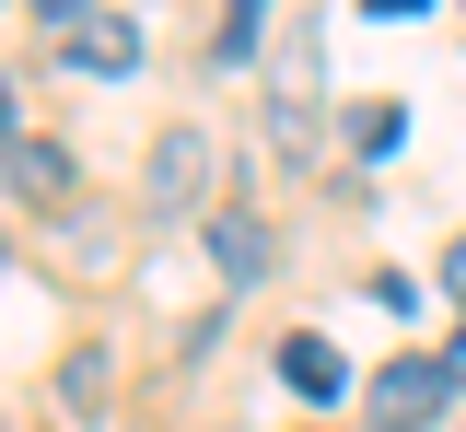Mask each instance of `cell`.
<instances>
[{"instance_id": "cell-1", "label": "cell", "mask_w": 466, "mask_h": 432, "mask_svg": "<svg viewBox=\"0 0 466 432\" xmlns=\"http://www.w3.org/2000/svg\"><path fill=\"white\" fill-rule=\"evenodd\" d=\"M455 409V351H408L373 374V432H431Z\"/></svg>"}, {"instance_id": "cell-2", "label": "cell", "mask_w": 466, "mask_h": 432, "mask_svg": "<svg viewBox=\"0 0 466 432\" xmlns=\"http://www.w3.org/2000/svg\"><path fill=\"white\" fill-rule=\"evenodd\" d=\"M210 164H222V152H210V129H164V140H152L140 199H152V211H198V199H210Z\"/></svg>"}, {"instance_id": "cell-3", "label": "cell", "mask_w": 466, "mask_h": 432, "mask_svg": "<svg viewBox=\"0 0 466 432\" xmlns=\"http://www.w3.org/2000/svg\"><path fill=\"white\" fill-rule=\"evenodd\" d=\"M58 70H82V82H116V70H140V24H128V12H82V24L58 36Z\"/></svg>"}, {"instance_id": "cell-4", "label": "cell", "mask_w": 466, "mask_h": 432, "mask_svg": "<svg viewBox=\"0 0 466 432\" xmlns=\"http://www.w3.org/2000/svg\"><path fill=\"white\" fill-rule=\"evenodd\" d=\"M210 269H222L233 293H257V281L280 269V246H268V222H257L245 199H222V211H210Z\"/></svg>"}, {"instance_id": "cell-5", "label": "cell", "mask_w": 466, "mask_h": 432, "mask_svg": "<svg viewBox=\"0 0 466 432\" xmlns=\"http://www.w3.org/2000/svg\"><path fill=\"white\" fill-rule=\"evenodd\" d=\"M280 386H291V397H327V409H339V386H350L339 339H315V327H291V339H280Z\"/></svg>"}, {"instance_id": "cell-6", "label": "cell", "mask_w": 466, "mask_h": 432, "mask_svg": "<svg viewBox=\"0 0 466 432\" xmlns=\"http://www.w3.org/2000/svg\"><path fill=\"white\" fill-rule=\"evenodd\" d=\"M0 187H12V199H70V152H58V140H12V152H0Z\"/></svg>"}, {"instance_id": "cell-7", "label": "cell", "mask_w": 466, "mask_h": 432, "mask_svg": "<svg viewBox=\"0 0 466 432\" xmlns=\"http://www.w3.org/2000/svg\"><path fill=\"white\" fill-rule=\"evenodd\" d=\"M257 24H268V0H222V70L257 59Z\"/></svg>"}, {"instance_id": "cell-8", "label": "cell", "mask_w": 466, "mask_h": 432, "mask_svg": "<svg viewBox=\"0 0 466 432\" xmlns=\"http://www.w3.org/2000/svg\"><path fill=\"white\" fill-rule=\"evenodd\" d=\"M397 140H408V118H397V106H361V118H350V152H373V164H385Z\"/></svg>"}, {"instance_id": "cell-9", "label": "cell", "mask_w": 466, "mask_h": 432, "mask_svg": "<svg viewBox=\"0 0 466 432\" xmlns=\"http://www.w3.org/2000/svg\"><path fill=\"white\" fill-rule=\"evenodd\" d=\"M268 140H280L291 164H315V118H303V94H280V106H268Z\"/></svg>"}, {"instance_id": "cell-10", "label": "cell", "mask_w": 466, "mask_h": 432, "mask_svg": "<svg viewBox=\"0 0 466 432\" xmlns=\"http://www.w3.org/2000/svg\"><path fill=\"white\" fill-rule=\"evenodd\" d=\"M35 12H47V36H70V24H82L94 0H35Z\"/></svg>"}, {"instance_id": "cell-11", "label": "cell", "mask_w": 466, "mask_h": 432, "mask_svg": "<svg viewBox=\"0 0 466 432\" xmlns=\"http://www.w3.org/2000/svg\"><path fill=\"white\" fill-rule=\"evenodd\" d=\"M443 293H455V304H466V234H455V246H443Z\"/></svg>"}, {"instance_id": "cell-12", "label": "cell", "mask_w": 466, "mask_h": 432, "mask_svg": "<svg viewBox=\"0 0 466 432\" xmlns=\"http://www.w3.org/2000/svg\"><path fill=\"white\" fill-rule=\"evenodd\" d=\"M361 12H373V24H408V12H431V0H361Z\"/></svg>"}, {"instance_id": "cell-13", "label": "cell", "mask_w": 466, "mask_h": 432, "mask_svg": "<svg viewBox=\"0 0 466 432\" xmlns=\"http://www.w3.org/2000/svg\"><path fill=\"white\" fill-rule=\"evenodd\" d=\"M12 140H24V129H12V82H0V152H12Z\"/></svg>"}]
</instances>
